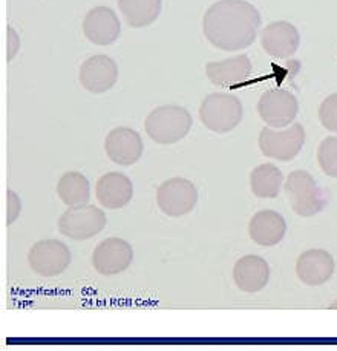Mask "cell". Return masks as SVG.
Segmentation results:
<instances>
[{
    "label": "cell",
    "mask_w": 337,
    "mask_h": 351,
    "mask_svg": "<svg viewBox=\"0 0 337 351\" xmlns=\"http://www.w3.org/2000/svg\"><path fill=\"white\" fill-rule=\"evenodd\" d=\"M261 14L245 0H219L205 11L203 31L213 47L241 51L256 40Z\"/></svg>",
    "instance_id": "cell-1"
},
{
    "label": "cell",
    "mask_w": 337,
    "mask_h": 351,
    "mask_svg": "<svg viewBox=\"0 0 337 351\" xmlns=\"http://www.w3.org/2000/svg\"><path fill=\"white\" fill-rule=\"evenodd\" d=\"M147 135L158 145H173L192 129V117L184 108L166 105L153 109L145 121Z\"/></svg>",
    "instance_id": "cell-2"
},
{
    "label": "cell",
    "mask_w": 337,
    "mask_h": 351,
    "mask_svg": "<svg viewBox=\"0 0 337 351\" xmlns=\"http://www.w3.org/2000/svg\"><path fill=\"white\" fill-rule=\"evenodd\" d=\"M242 103L233 94H210L199 106V120L207 129L216 134L233 131L242 121Z\"/></svg>",
    "instance_id": "cell-3"
},
{
    "label": "cell",
    "mask_w": 337,
    "mask_h": 351,
    "mask_svg": "<svg viewBox=\"0 0 337 351\" xmlns=\"http://www.w3.org/2000/svg\"><path fill=\"white\" fill-rule=\"evenodd\" d=\"M284 191L296 215L310 218L327 206V192L317 186L316 180L307 171H295L285 181Z\"/></svg>",
    "instance_id": "cell-4"
},
{
    "label": "cell",
    "mask_w": 337,
    "mask_h": 351,
    "mask_svg": "<svg viewBox=\"0 0 337 351\" xmlns=\"http://www.w3.org/2000/svg\"><path fill=\"white\" fill-rule=\"evenodd\" d=\"M106 227V215L97 206L83 204L69 207L58 218V230L74 241H86Z\"/></svg>",
    "instance_id": "cell-5"
},
{
    "label": "cell",
    "mask_w": 337,
    "mask_h": 351,
    "mask_svg": "<svg viewBox=\"0 0 337 351\" xmlns=\"http://www.w3.org/2000/svg\"><path fill=\"white\" fill-rule=\"evenodd\" d=\"M305 143V129L301 123H295L285 131L264 128L259 134V149L265 157L277 161H290L301 152Z\"/></svg>",
    "instance_id": "cell-6"
},
{
    "label": "cell",
    "mask_w": 337,
    "mask_h": 351,
    "mask_svg": "<svg viewBox=\"0 0 337 351\" xmlns=\"http://www.w3.org/2000/svg\"><path fill=\"white\" fill-rule=\"evenodd\" d=\"M28 264L36 275L54 278L69 267L71 252L68 245L58 239H43L31 247Z\"/></svg>",
    "instance_id": "cell-7"
},
{
    "label": "cell",
    "mask_w": 337,
    "mask_h": 351,
    "mask_svg": "<svg viewBox=\"0 0 337 351\" xmlns=\"http://www.w3.org/2000/svg\"><path fill=\"white\" fill-rule=\"evenodd\" d=\"M157 203L166 215L172 218L190 213L198 203V191L190 180L171 178L157 191Z\"/></svg>",
    "instance_id": "cell-8"
},
{
    "label": "cell",
    "mask_w": 337,
    "mask_h": 351,
    "mask_svg": "<svg viewBox=\"0 0 337 351\" xmlns=\"http://www.w3.org/2000/svg\"><path fill=\"white\" fill-rule=\"evenodd\" d=\"M299 103L285 89L265 90L258 101V114L269 128H285L296 119Z\"/></svg>",
    "instance_id": "cell-9"
},
{
    "label": "cell",
    "mask_w": 337,
    "mask_h": 351,
    "mask_svg": "<svg viewBox=\"0 0 337 351\" xmlns=\"http://www.w3.org/2000/svg\"><path fill=\"white\" fill-rule=\"evenodd\" d=\"M134 259L132 245L121 238H108L92 253L94 269L105 276H114L129 269Z\"/></svg>",
    "instance_id": "cell-10"
},
{
    "label": "cell",
    "mask_w": 337,
    "mask_h": 351,
    "mask_svg": "<svg viewBox=\"0 0 337 351\" xmlns=\"http://www.w3.org/2000/svg\"><path fill=\"white\" fill-rule=\"evenodd\" d=\"M82 86L92 94L108 93L118 80V66L108 56H92L80 66Z\"/></svg>",
    "instance_id": "cell-11"
},
{
    "label": "cell",
    "mask_w": 337,
    "mask_h": 351,
    "mask_svg": "<svg viewBox=\"0 0 337 351\" xmlns=\"http://www.w3.org/2000/svg\"><path fill=\"white\" fill-rule=\"evenodd\" d=\"M108 157L120 166H132L142 155V140L137 131L120 126L112 129L105 140Z\"/></svg>",
    "instance_id": "cell-12"
},
{
    "label": "cell",
    "mask_w": 337,
    "mask_h": 351,
    "mask_svg": "<svg viewBox=\"0 0 337 351\" xmlns=\"http://www.w3.org/2000/svg\"><path fill=\"white\" fill-rule=\"evenodd\" d=\"M83 32L89 42L99 47H108L120 37L121 25L111 8L95 6L84 17Z\"/></svg>",
    "instance_id": "cell-13"
},
{
    "label": "cell",
    "mask_w": 337,
    "mask_h": 351,
    "mask_svg": "<svg viewBox=\"0 0 337 351\" xmlns=\"http://www.w3.org/2000/svg\"><path fill=\"white\" fill-rule=\"evenodd\" d=\"M301 45V36L296 27L284 22H271L261 34V47L269 56L275 58H288Z\"/></svg>",
    "instance_id": "cell-14"
},
{
    "label": "cell",
    "mask_w": 337,
    "mask_h": 351,
    "mask_svg": "<svg viewBox=\"0 0 337 351\" xmlns=\"http://www.w3.org/2000/svg\"><path fill=\"white\" fill-rule=\"evenodd\" d=\"M251 71V62L245 54L227 58L223 62H212L205 66V74L215 86L230 89H236L247 82Z\"/></svg>",
    "instance_id": "cell-15"
},
{
    "label": "cell",
    "mask_w": 337,
    "mask_h": 351,
    "mask_svg": "<svg viewBox=\"0 0 337 351\" xmlns=\"http://www.w3.org/2000/svg\"><path fill=\"white\" fill-rule=\"evenodd\" d=\"M334 269L336 264L333 256L322 249L303 252L296 263L297 278L311 287L325 284L333 276Z\"/></svg>",
    "instance_id": "cell-16"
},
{
    "label": "cell",
    "mask_w": 337,
    "mask_h": 351,
    "mask_svg": "<svg viewBox=\"0 0 337 351\" xmlns=\"http://www.w3.org/2000/svg\"><path fill=\"white\" fill-rule=\"evenodd\" d=\"M95 197L105 209H121L131 203L134 197L132 181L120 172L105 173L97 181Z\"/></svg>",
    "instance_id": "cell-17"
},
{
    "label": "cell",
    "mask_w": 337,
    "mask_h": 351,
    "mask_svg": "<svg viewBox=\"0 0 337 351\" xmlns=\"http://www.w3.org/2000/svg\"><path fill=\"white\" fill-rule=\"evenodd\" d=\"M285 233H287V223L284 217L276 210H259L251 217L249 223V235L258 245L273 247L279 244Z\"/></svg>",
    "instance_id": "cell-18"
},
{
    "label": "cell",
    "mask_w": 337,
    "mask_h": 351,
    "mask_svg": "<svg viewBox=\"0 0 337 351\" xmlns=\"http://www.w3.org/2000/svg\"><path fill=\"white\" fill-rule=\"evenodd\" d=\"M233 279L239 290L245 293H258L269 284L270 267L261 256L247 255L236 261L233 269Z\"/></svg>",
    "instance_id": "cell-19"
},
{
    "label": "cell",
    "mask_w": 337,
    "mask_h": 351,
    "mask_svg": "<svg viewBox=\"0 0 337 351\" xmlns=\"http://www.w3.org/2000/svg\"><path fill=\"white\" fill-rule=\"evenodd\" d=\"M118 8L129 27L145 28L157 21L163 8V2L161 0H118Z\"/></svg>",
    "instance_id": "cell-20"
},
{
    "label": "cell",
    "mask_w": 337,
    "mask_h": 351,
    "mask_svg": "<svg viewBox=\"0 0 337 351\" xmlns=\"http://www.w3.org/2000/svg\"><path fill=\"white\" fill-rule=\"evenodd\" d=\"M284 184V173L271 162L258 166L250 173L251 192L258 198H276Z\"/></svg>",
    "instance_id": "cell-21"
},
{
    "label": "cell",
    "mask_w": 337,
    "mask_h": 351,
    "mask_svg": "<svg viewBox=\"0 0 337 351\" xmlns=\"http://www.w3.org/2000/svg\"><path fill=\"white\" fill-rule=\"evenodd\" d=\"M57 195L68 207L88 204L90 198L89 181L80 172L63 173L57 183Z\"/></svg>",
    "instance_id": "cell-22"
},
{
    "label": "cell",
    "mask_w": 337,
    "mask_h": 351,
    "mask_svg": "<svg viewBox=\"0 0 337 351\" xmlns=\"http://www.w3.org/2000/svg\"><path fill=\"white\" fill-rule=\"evenodd\" d=\"M317 161L328 177L337 178V136H328L317 149Z\"/></svg>",
    "instance_id": "cell-23"
},
{
    "label": "cell",
    "mask_w": 337,
    "mask_h": 351,
    "mask_svg": "<svg viewBox=\"0 0 337 351\" xmlns=\"http://www.w3.org/2000/svg\"><path fill=\"white\" fill-rule=\"evenodd\" d=\"M319 120L322 126L332 132H337V94L328 95L319 108Z\"/></svg>",
    "instance_id": "cell-24"
},
{
    "label": "cell",
    "mask_w": 337,
    "mask_h": 351,
    "mask_svg": "<svg viewBox=\"0 0 337 351\" xmlns=\"http://www.w3.org/2000/svg\"><path fill=\"white\" fill-rule=\"evenodd\" d=\"M6 204H8V210H6V224H12L14 221L21 215L22 204H21V197L16 192L8 191L6 192Z\"/></svg>",
    "instance_id": "cell-25"
},
{
    "label": "cell",
    "mask_w": 337,
    "mask_h": 351,
    "mask_svg": "<svg viewBox=\"0 0 337 351\" xmlns=\"http://www.w3.org/2000/svg\"><path fill=\"white\" fill-rule=\"evenodd\" d=\"M18 48H21L18 34L14 31V28L8 27V60H12V58H14Z\"/></svg>",
    "instance_id": "cell-26"
}]
</instances>
